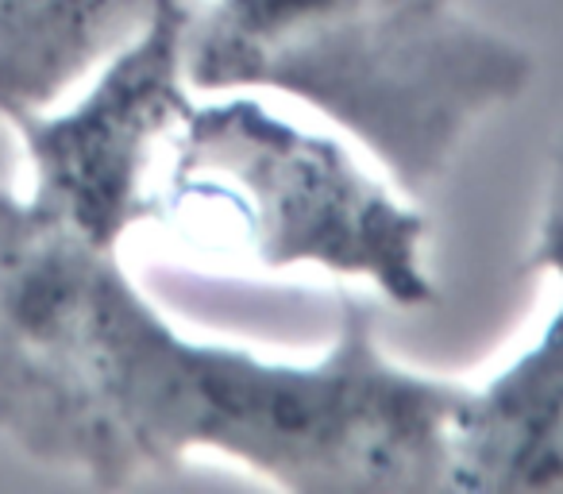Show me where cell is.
<instances>
[{
	"instance_id": "1",
	"label": "cell",
	"mask_w": 563,
	"mask_h": 494,
	"mask_svg": "<svg viewBox=\"0 0 563 494\" xmlns=\"http://www.w3.org/2000/svg\"><path fill=\"white\" fill-rule=\"evenodd\" d=\"M467 391L394 360L347 294L309 360L189 337L120 248L0 189V437L32 463L101 491L220 455L278 491L440 494Z\"/></svg>"
},
{
	"instance_id": "3",
	"label": "cell",
	"mask_w": 563,
	"mask_h": 494,
	"mask_svg": "<svg viewBox=\"0 0 563 494\" xmlns=\"http://www.w3.org/2000/svg\"><path fill=\"white\" fill-rule=\"evenodd\" d=\"M174 240L255 271L367 283L398 309L437 301L429 224L340 135L258 94H209L166 147L151 220Z\"/></svg>"
},
{
	"instance_id": "5",
	"label": "cell",
	"mask_w": 563,
	"mask_h": 494,
	"mask_svg": "<svg viewBox=\"0 0 563 494\" xmlns=\"http://www.w3.org/2000/svg\"><path fill=\"white\" fill-rule=\"evenodd\" d=\"M552 306L537 337L471 383L452 425V491L563 494V124L548 151L537 232L525 255Z\"/></svg>"
},
{
	"instance_id": "4",
	"label": "cell",
	"mask_w": 563,
	"mask_h": 494,
	"mask_svg": "<svg viewBox=\"0 0 563 494\" xmlns=\"http://www.w3.org/2000/svg\"><path fill=\"white\" fill-rule=\"evenodd\" d=\"M194 0L163 9L93 70L70 105L24 117L27 201L104 248L151 220V194L166 147L197 101L186 74V28Z\"/></svg>"
},
{
	"instance_id": "2",
	"label": "cell",
	"mask_w": 563,
	"mask_h": 494,
	"mask_svg": "<svg viewBox=\"0 0 563 494\" xmlns=\"http://www.w3.org/2000/svg\"><path fill=\"white\" fill-rule=\"evenodd\" d=\"M186 74L197 94L317 112L413 197L444 178L478 120L529 94L537 58L463 0H201Z\"/></svg>"
}]
</instances>
